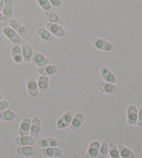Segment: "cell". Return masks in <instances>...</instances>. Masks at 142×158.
<instances>
[{
	"mask_svg": "<svg viewBox=\"0 0 142 158\" xmlns=\"http://www.w3.org/2000/svg\"><path fill=\"white\" fill-rule=\"evenodd\" d=\"M138 125L139 126H142V108L140 109L138 115Z\"/></svg>",
	"mask_w": 142,
	"mask_h": 158,
	"instance_id": "obj_32",
	"label": "cell"
},
{
	"mask_svg": "<svg viewBox=\"0 0 142 158\" xmlns=\"http://www.w3.org/2000/svg\"><path fill=\"white\" fill-rule=\"evenodd\" d=\"M57 71L55 64H49L47 66L42 67L38 69V72L42 76H51L54 74Z\"/></svg>",
	"mask_w": 142,
	"mask_h": 158,
	"instance_id": "obj_14",
	"label": "cell"
},
{
	"mask_svg": "<svg viewBox=\"0 0 142 158\" xmlns=\"http://www.w3.org/2000/svg\"><path fill=\"white\" fill-rule=\"evenodd\" d=\"M37 2L38 3L40 6L45 10H49L52 7V5H51L49 0H37Z\"/></svg>",
	"mask_w": 142,
	"mask_h": 158,
	"instance_id": "obj_30",
	"label": "cell"
},
{
	"mask_svg": "<svg viewBox=\"0 0 142 158\" xmlns=\"http://www.w3.org/2000/svg\"><path fill=\"white\" fill-rule=\"evenodd\" d=\"M92 44L96 49L104 52H110L112 49V45L110 42L100 38H94L92 40Z\"/></svg>",
	"mask_w": 142,
	"mask_h": 158,
	"instance_id": "obj_1",
	"label": "cell"
},
{
	"mask_svg": "<svg viewBox=\"0 0 142 158\" xmlns=\"http://www.w3.org/2000/svg\"><path fill=\"white\" fill-rule=\"evenodd\" d=\"M11 54L14 61L17 63H21L22 60V53L21 47L18 44H15L11 49Z\"/></svg>",
	"mask_w": 142,
	"mask_h": 158,
	"instance_id": "obj_13",
	"label": "cell"
},
{
	"mask_svg": "<svg viewBox=\"0 0 142 158\" xmlns=\"http://www.w3.org/2000/svg\"><path fill=\"white\" fill-rule=\"evenodd\" d=\"M4 34L13 43L18 44L20 43L21 38L18 33H16L15 30H13L11 27H6L3 30Z\"/></svg>",
	"mask_w": 142,
	"mask_h": 158,
	"instance_id": "obj_3",
	"label": "cell"
},
{
	"mask_svg": "<svg viewBox=\"0 0 142 158\" xmlns=\"http://www.w3.org/2000/svg\"><path fill=\"white\" fill-rule=\"evenodd\" d=\"M18 153L21 156H34L36 155V151L33 147L29 146H21L17 148Z\"/></svg>",
	"mask_w": 142,
	"mask_h": 158,
	"instance_id": "obj_15",
	"label": "cell"
},
{
	"mask_svg": "<svg viewBox=\"0 0 142 158\" xmlns=\"http://www.w3.org/2000/svg\"><path fill=\"white\" fill-rule=\"evenodd\" d=\"M42 153L45 156L49 157H59L61 156V151L58 148L49 147L44 148L42 151Z\"/></svg>",
	"mask_w": 142,
	"mask_h": 158,
	"instance_id": "obj_22",
	"label": "cell"
},
{
	"mask_svg": "<svg viewBox=\"0 0 142 158\" xmlns=\"http://www.w3.org/2000/svg\"><path fill=\"white\" fill-rule=\"evenodd\" d=\"M10 25L13 30H15L18 34L21 37H24L27 35V29L17 19H11Z\"/></svg>",
	"mask_w": 142,
	"mask_h": 158,
	"instance_id": "obj_4",
	"label": "cell"
},
{
	"mask_svg": "<svg viewBox=\"0 0 142 158\" xmlns=\"http://www.w3.org/2000/svg\"><path fill=\"white\" fill-rule=\"evenodd\" d=\"M108 150L110 156L112 158H119L120 155L118 151V148L116 147V146L113 142H111L110 143L108 146Z\"/></svg>",
	"mask_w": 142,
	"mask_h": 158,
	"instance_id": "obj_28",
	"label": "cell"
},
{
	"mask_svg": "<svg viewBox=\"0 0 142 158\" xmlns=\"http://www.w3.org/2000/svg\"><path fill=\"white\" fill-rule=\"evenodd\" d=\"M98 88L101 92L106 93V94H113L116 90V87L113 83H106V82H101L98 85Z\"/></svg>",
	"mask_w": 142,
	"mask_h": 158,
	"instance_id": "obj_6",
	"label": "cell"
},
{
	"mask_svg": "<svg viewBox=\"0 0 142 158\" xmlns=\"http://www.w3.org/2000/svg\"><path fill=\"white\" fill-rule=\"evenodd\" d=\"M51 5H53V6H59L61 4V0H49Z\"/></svg>",
	"mask_w": 142,
	"mask_h": 158,
	"instance_id": "obj_33",
	"label": "cell"
},
{
	"mask_svg": "<svg viewBox=\"0 0 142 158\" xmlns=\"http://www.w3.org/2000/svg\"><path fill=\"white\" fill-rule=\"evenodd\" d=\"M40 121L38 118L34 117L32 121V125L31 126V136H37L38 135L40 130Z\"/></svg>",
	"mask_w": 142,
	"mask_h": 158,
	"instance_id": "obj_23",
	"label": "cell"
},
{
	"mask_svg": "<svg viewBox=\"0 0 142 158\" xmlns=\"http://www.w3.org/2000/svg\"><path fill=\"white\" fill-rule=\"evenodd\" d=\"M38 145L40 147H56L59 145L58 142L54 138H46L39 141Z\"/></svg>",
	"mask_w": 142,
	"mask_h": 158,
	"instance_id": "obj_16",
	"label": "cell"
},
{
	"mask_svg": "<svg viewBox=\"0 0 142 158\" xmlns=\"http://www.w3.org/2000/svg\"><path fill=\"white\" fill-rule=\"evenodd\" d=\"M49 85V78L47 76H41L39 78L38 82V90L40 92H44L47 90Z\"/></svg>",
	"mask_w": 142,
	"mask_h": 158,
	"instance_id": "obj_24",
	"label": "cell"
},
{
	"mask_svg": "<svg viewBox=\"0 0 142 158\" xmlns=\"http://www.w3.org/2000/svg\"><path fill=\"white\" fill-rule=\"evenodd\" d=\"M32 60L37 66L44 67L48 64L49 62L45 58L44 56L40 53L34 52L32 54Z\"/></svg>",
	"mask_w": 142,
	"mask_h": 158,
	"instance_id": "obj_7",
	"label": "cell"
},
{
	"mask_svg": "<svg viewBox=\"0 0 142 158\" xmlns=\"http://www.w3.org/2000/svg\"><path fill=\"white\" fill-rule=\"evenodd\" d=\"M100 151L98 152L97 158H105L107 155L108 151V145L107 143H103L100 147Z\"/></svg>",
	"mask_w": 142,
	"mask_h": 158,
	"instance_id": "obj_29",
	"label": "cell"
},
{
	"mask_svg": "<svg viewBox=\"0 0 142 158\" xmlns=\"http://www.w3.org/2000/svg\"><path fill=\"white\" fill-rule=\"evenodd\" d=\"M3 15L10 18L13 14V1L12 0H4V5L2 8Z\"/></svg>",
	"mask_w": 142,
	"mask_h": 158,
	"instance_id": "obj_17",
	"label": "cell"
},
{
	"mask_svg": "<svg viewBox=\"0 0 142 158\" xmlns=\"http://www.w3.org/2000/svg\"><path fill=\"white\" fill-rule=\"evenodd\" d=\"M3 5H4V0H0V11L2 10Z\"/></svg>",
	"mask_w": 142,
	"mask_h": 158,
	"instance_id": "obj_35",
	"label": "cell"
},
{
	"mask_svg": "<svg viewBox=\"0 0 142 158\" xmlns=\"http://www.w3.org/2000/svg\"><path fill=\"white\" fill-rule=\"evenodd\" d=\"M44 15L46 16L47 19L51 22V23L58 24L61 22V19H60V18L58 16V15L52 10L49 9L46 10L44 13Z\"/></svg>",
	"mask_w": 142,
	"mask_h": 158,
	"instance_id": "obj_25",
	"label": "cell"
},
{
	"mask_svg": "<svg viewBox=\"0 0 142 158\" xmlns=\"http://www.w3.org/2000/svg\"><path fill=\"white\" fill-rule=\"evenodd\" d=\"M37 33L42 39L44 40L47 42H52L53 40V35L49 31L44 28L40 27L37 30Z\"/></svg>",
	"mask_w": 142,
	"mask_h": 158,
	"instance_id": "obj_20",
	"label": "cell"
},
{
	"mask_svg": "<svg viewBox=\"0 0 142 158\" xmlns=\"http://www.w3.org/2000/svg\"><path fill=\"white\" fill-rule=\"evenodd\" d=\"M119 155L123 158H135V155L130 149L122 145L119 146Z\"/></svg>",
	"mask_w": 142,
	"mask_h": 158,
	"instance_id": "obj_26",
	"label": "cell"
},
{
	"mask_svg": "<svg viewBox=\"0 0 142 158\" xmlns=\"http://www.w3.org/2000/svg\"><path fill=\"white\" fill-rule=\"evenodd\" d=\"M1 99H2V95L0 94V100H1Z\"/></svg>",
	"mask_w": 142,
	"mask_h": 158,
	"instance_id": "obj_36",
	"label": "cell"
},
{
	"mask_svg": "<svg viewBox=\"0 0 142 158\" xmlns=\"http://www.w3.org/2000/svg\"><path fill=\"white\" fill-rule=\"evenodd\" d=\"M6 19V17L4 16L2 13H0V21H2L3 19Z\"/></svg>",
	"mask_w": 142,
	"mask_h": 158,
	"instance_id": "obj_34",
	"label": "cell"
},
{
	"mask_svg": "<svg viewBox=\"0 0 142 158\" xmlns=\"http://www.w3.org/2000/svg\"><path fill=\"white\" fill-rule=\"evenodd\" d=\"M99 148H100V144L98 142H93L91 143L89 149H88L86 157L87 158H95L97 157L99 151Z\"/></svg>",
	"mask_w": 142,
	"mask_h": 158,
	"instance_id": "obj_12",
	"label": "cell"
},
{
	"mask_svg": "<svg viewBox=\"0 0 142 158\" xmlns=\"http://www.w3.org/2000/svg\"><path fill=\"white\" fill-rule=\"evenodd\" d=\"M138 114L137 109L135 106H130L127 109V121L130 125L135 123L137 121Z\"/></svg>",
	"mask_w": 142,
	"mask_h": 158,
	"instance_id": "obj_10",
	"label": "cell"
},
{
	"mask_svg": "<svg viewBox=\"0 0 142 158\" xmlns=\"http://www.w3.org/2000/svg\"><path fill=\"white\" fill-rule=\"evenodd\" d=\"M106 158H110V157H106Z\"/></svg>",
	"mask_w": 142,
	"mask_h": 158,
	"instance_id": "obj_37",
	"label": "cell"
},
{
	"mask_svg": "<svg viewBox=\"0 0 142 158\" xmlns=\"http://www.w3.org/2000/svg\"><path fill=\"white\" fill-rule=\"evenodd\" d=\"M31 128V120L28 118H26L22 121L19 126V134L21 136H26L28 134Z\"/></svg>",
	"mask_w": 142,
	"mask_h": 158,
	"instance_id": "obj_19",
	"label": "cell"
},
{
	"mask_svg": "<svg viewBox=\"0 0 142 158\" xmlns=\"http://www.w3.org/2000/svg\"><path fill=\"white\" fill-rule=\"evenodd\" d=\"M15 143L19 146H32L34 140L32 137L28 136H19L17 137Z\"/></svg>",
	"mask_w": 142,
	"mask_h": 158,
	"instance_id": "obj_21",
	"label": "cell"
},
{
	"mask_svg": "<svg viewBox=\"0 0 142 158\" xmlns=\"http://www.w3.org/2000/svg\"><path fill=\"white\" fill-rule=\"evenodd\" d=\"M22 57L26 62H30L32 59V49L28 42H24L22 45Z\"/></svg>",
	"mask_w": 142,
	"mask_h": 158,
	"instance_id": "obj_9",
	"label": "cell"
},
{
	"mask_svg": "<svg viewBox=\"0 0 142 158\" xmlns=\"http://www.w3.org/2000/svg\"><path fill=\"white\" fill-rule=\"evenodd\" d=\"M47 29L49 31L53 34L54 35L57 36V37L62 38L64 37L65 35V31L64 30L63 28L61 26H60L58 24L56 23H49L47 24Z\"/></svg>",
	"mask_w": 142,
	"mask_h": 158,
	"instance_id": "obj_2",
	"label": "cell"
},
{
	"mask_svg": "<svg viewBox=\"0 0 142 158\" xmlns=\"http://www.w3.org/2000/svg\"><path fill=\"white\" fill-rule=\"evenodd\" d=\"M73 114L72 112H68L67 113H65L63 116H62L58 121V127L59 128H65L69 125L70 123L72 122L73 119Z\"/></svg>",
	"mask_w": 142,
	"mask_h": 158,
	"instance_id": "obj_5",
	"label": "cell"
},
{
	"mask_svg": "<svg viewBox=\"0 0 142 158\" xmlns=\"http://www.w3.org/2000/svg\"><path fill=\"white\" fill-rule=\"evenodd\" d=\"M16 115L13 112L10 110H4L0 112V118L2 120L10 121H13L15 118Z\"/></svg>",
	"mask_w": 142,
	"mask_h": 158,
	"instance_id": "obj_27",
	"label": "cell"
},
{
	"mask_svg": "<svg viewBox=\"0 0 142 158\" xmlns=\"http://www.w3.org/2000/svg\"><path fill=\"white\" fill-rule=\"evenodd\" d=\"M27 87L28 92L31 97H36L38 94V84L33 78H31L28 80L27 83Z\"/></svg>",
	"mask_w": 142,
	"mask_h": 158,
	"instance_id": "obj_8",
	"label": "cell"
},
{
	"mask_svg": "<svg viewBox=\"0 0 142 158\" xmlns=\"http://www.w3.org/2000/svg\"><path fill=\"white\" fill-rule=\"evenodd\" d=\"M101 73L102 77H103V78L106 82H107V83H116V77L108 68H107V67H102L101 69Z\"/></svg>",
	"mask_w": 142,
	"mask_h": 158,
	"instance_id": "obj_11",
	"label": "cell"
},
{
	"mask_svg": "<svg viewBox=\"0 0 142 158\" xmlns=\"http://www.w3.org/2000/svg\"><path fill=\"white\" fill-rule=\"evenodd\" d=\"M8 106V103L6 101H0V112H2L6 108H7Z\"/></svg>",
	"mask_w": 142,
	"mask_h": 158,
	"instance_id": "obj_31",
	"label": "cell"
},
{
	"mask_svg": "<svg viewBox=\"0 0 142 158\" xmlns=\"http://www.w3.org/2000/svg\"><path fill=\"white\" fill-rule=\"evenodd\" d=\"M83 120L84 117L83 114H76V116L74 117V118H73L72 121V123H71L70 128L72 129V131H76V130H78L82 125V123H83Z\"/></svg>",
	"mask_w": 142,
	"mask_h": 158,
	"instance_id": "obj_18",
	"label": "cell"
}]
</instances>
